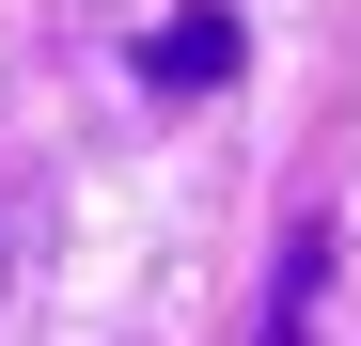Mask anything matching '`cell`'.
Listing matches in <instances>:
<instances>
[{
  "label": "cell",
  "mask_w": 361,
  "mask_h": 346,
  "mask_svg": "<svg viewBox=\"0 0 361 346\" xmlns=\"http://www.w3.org/2000/svg\"><path fill=\"white\" fill-rule=\"evenodd\" d=\"M235 79V16H173V32H142V95H220Z\"/></svg>",
  "instance_id": "1"
},
{
  "label": "cell",
  "mask_w": 361,
  "mask_h": 346,
  "mask_svg": "<svg viewBox=\"0 0 361 346\" xmlns=\"http://www.w3.org/2000/svg\"><path fill=\"white\" fill-rule=\"evenodd\" d=\"M314 299H330V220L283 237V283H267V346H314Z\"/></svg>",
  "instance_id": "2"
}]
</instances>
